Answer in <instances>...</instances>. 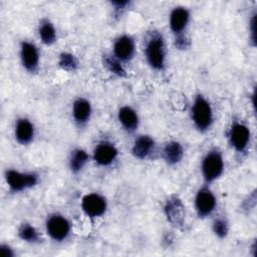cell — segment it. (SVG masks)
<instances>
[{
    "label": "cell",
    "instance_id": "277c9868",
    "mask_svg": "<svg viewBox=\"0 0 257 257\" xmlns=\"http://www.w3.org/2000/svg\"><path fill=\"white\" fill-rule=\"evenodd\" d=\"M4 178L9 191L14 194L31 189L39 183V175L36 172H21L7 169L4 173Z\"/></svg>",
    "mask_w": 257,
    "mask_h": 257
},
{
    "label": "cell",
    "instance_id": "ffe728a7",
    "mask_svg": "<svg viewBox=\"0 0 257 257\" xmlns=\"http://www.w3.org/2000/svg\"><path fill=\"white\" fill-rule=\"evenodd\" d=\"M88 161H89L88 153L81 148H75L69 154L68 168L71 173L78 174L84 169Z\"/></svg>",
    "mask_w": 257,
    "mask_h": 257
},
{
    "label": "cell",
    "instance_id": "83f0119b",
    "mask_svg": "<svg viewBox=\"0 0 257 257\" xmlns=\"http://www.w3.org/2000/svg\"><path fill=\"white\" fill-rule=\"evenodd\" d=\"M0 255L1 257H14L15 256V251L13 248L5 243H2L0 245Z\"/></svg>",
    "mask_w": 257,
    "mask_h": 257
},
{
    "label": "cell",
    "instance_id": "8fae6325",
    "mask_svg": "<svg viewBox=\"0 0 257 257\" xmlns=\"http://www.w3.org/2000/svg\"><path fill=\"white\" fill-rule=\"evenodd\" d=\"M19 58L23 68L30 72L34 73L38 70L40 53L37 46L28 40H23L19 46Z\"/></svg>",
    "mask_w": 257,
    "mask_h": 257
},
{
    "label": "cell",
    "instance_id": "9a60e30c",
    "mask_svg": "<svg viewBox=\"0 0 257 257\" xmlns=\"http://www.w3.org/2000/svg\"><path fill=\"white\" fill-rule=\"evenodd\" d=\"M92 114L90 101L85 97H77L73 100L71 106V115L73 121L78 126H84L88 123Z\"/></svg>",
    "mask_w": 257,
    "mask_h": 257
},
{
    "label": "cell",
    "instance_id": "6da1fadb",
    "mask_svg": "<svg viewBox=\"0 0 257 257\" xmlns=\"http://www.w3.org/2000/svg\"><path fill=\"white\" fill-rule=\"evenodd\" d=\"M144 53L149 66L156 71H163L166 66L167 47L163 34L158 30L151 31L145 40Z\"/></svg>",
    "mask_w": 257,
    "mask_h": 257
},
{
    "label": "cell",
    "instance_id": "d6986e66",
    "mask_svg": "<svg viewBox=\"0 0 257 257\" xmlns=\"http://www.w3.org/2000/svg\"><path fill=\"white\" fill-rule=\"evenodd\" d=\"M38 37L40 41L47 46L54 44L57 41V32L54 24L48 18H42L37 27Z\"/></svg>",
    "mask_w": 257,
    "mask_h": 257
},
{
    "label": "cell",
    "instance_id": "2e32d148",
    "mask_svg": "<svg viewBox=\"0 0 257 257\" xmlns=\"http://www.w3.org/2000/svg\"><path fill=\"white\" fill-rule=\"evenodd\" d=\"M156 148L155 140L149 135L138 136L132 146V155L138 160H145L149 158Z\"/></svg>",
    "mask_w": 257,
    "mask_h": 257
},
{
    "label": "cell",
    "instance_id": "8992f818",
    "mask_svg": "<svg viewBox=\"0 0 257 257\" xmlns=\"http://www.w3.org/2000/svg\"><path fill=\"white\" fill-rule=\"evenodd\" d=\"M250 141L251 132L248 125L240 121H235L231 124L228 131V142L235 152L239 154L245 153L250 146Z\"/></svg>",
    "mask_w": 257,
    "mask_h": 257
},
{
    "label": "cell",
    "instance_id": "7c38bea8",
    "mask_svg": "<svg viewBox=\"0 0 257 257\" xmlns=\"http://www.w3.org/2000/svg\"><path fill=\"white\" fill-rule=\"evenodd\" d=\"M136 53L135 39L127 34L119 35L112 45V55L121 62L131 61Z\"/></svg>",
    "mask_w": 257,
    "mask_h": 257
},
{
    "label": "cell",
    "instance_id": "7a4b0ae2",
    "mask_svg": "<svg viewBox=\"0 0 257 257\" xmlns=\"http://www.w3.org/2000/svg\"><path fill=\"white\" fill-rule=\"evenodd\" d=\"M191 118L200 133L208 132L214 121V112L210 101L201 93L197 94L191 105Z\"/></svg>",
    "mask_w": 257,
    "mask_h": 257
},
{
    "label": "cell",
    "instance_id": "d4e9b609",
    "mask_svg": "<svg viewBox=\"0 0 257 257\" xmlns=\"http://www.w3.org/2000/svg\"><path fill=\"white\" fill-rule=\"evenodd\" d=\"M191 40L186 33L175 35V46L179 50H186L190 47Z\"/></svg>",
    "mask_w": 257,
    "mask_h": 257
},
{
    "label": "cell",
    "instance_id": "9c48e42d",
    "mask_svg": "<svg viewBox=\"0 0 257 257\" xmlns=\"http://www.w3.org/2000/svg\"><path fill=\"white\" fill-rule=\"evenodd\" d=\"M164 214L167 221L175 228H181L185 224L186 207L177 195H171L164 203Z\"/></svg>",
    "mask_w": 257,
    "mask_h": 257
},
{
    "label": "cell",
    "instance_id": "7402d4cb",
    "mask_svg": "<svg viewBox=\"0 0 257 257\" xmlns=\"http://www.w3.org/2000/svg\"><path fill=\"white\" fill-rule=\"evenodd\" d=\"M17 234L22 241L29 244H36L41 240V236L38 230L32 224L27 222H24L19 226Z\"/></svg>",
    "mask_w": 257,
    "mask_h": 257
},
{
    "label": "cell",
    "instance_id": "ac0fdd59",
    "mask_svg": "<svg viewBox=\"0 0 257 257\" xmlns=\"http://www.w3.org/2000/svg\"><path fill=\"white\" fill-rule=\"evenodd\" d=\"M185 155L183 145L178 141H170L162 150V157L168 166H176L183 160Z\"/></svg>",
    "mask_w": 257,
    "mask_h": 257
},
{
    "label": "cell",
    "instance_id": "e0dca14e",
    "mask_svg": "<svg viewBox=\"0 0 257 257\" xmlns=\"http://www.w3.org/2000/svg\"><path fill=\"white\" fill-rule=\"evenodd\" d=\"M117 120L120 126L127 133H134L140 125V117L135 108L130 105L119 107L117 111Z\"/></svg>",
    "mask_w": 257,
    "mask_h": 257
},
{
    "label": "cell",
    "instance_id": "4316f807",
    "mask_svg": "<svg viewBox=\"0 0 257 257\" xmlns=\"http://www.w3.org/2000/svg\"><path fill=\"white\" fill-rule=\"evenodd\" d=\"M249 38L252 42V45H256V13L251 16L249 21Z\"/></svg>",
    "mask_w": 257,
    "mask_h": 257
},
{
    "label": "cell",
    "instance_id": "ba28073f",
    "mask_svg": "<svg viewBox=\"0 0 257 257\" xmlns=\"http://www.w3.org/2000/svg\"><path fill=\"white\" fill-rule=\"evenodd\" d=\"M83 214L89 219H97L103 216L107 210V201L99 193L85 194L80 202Z\"/></svg>",
    "mask_w": 257,
    "mask_h": 257
},
{
    "label": "cell",
    "instance_id": "4fadbf2b",
    "mask_svg": "<svg viewBox=\"0 0 257 257\" xmlns=\"http://www.w3.org/2000/svg\"><path fill=\"white\" fill-rule=\"evenodd\" d=\"M14 138L21 146H28L35 138L34 123L27 117H18L14 123Z\"/></svg>",
    "mask_w": 257,
    "mask_h": 257
},
{
    "label": "cell",
    "instance_id": "30bf717a",
    "mask_svg": "<svg viewBox=\"0 0 257 257\" xmlns=\"http://www.w3.org/2000/svg\"><path fill=\"white\" fill-rule=\"evenodd\" d=\"M118 157V150L115 145L109 141L98 142L92 151V160L99 167L111 166Z\"/></svg>",
    "mask_w": 257,
    "mask_h": 257
},
{
    "label": "cell",
    "instance_id": "5bb4252c",
    "mask_svg": "<svg viewBox=\"0 0 257 257\" xmlns=\"http://www.w3.org/2000/svg\"><path fill=\"white\" fill-rule=\"evenodd\" d=\"M191 19V13L188 8L184 6L174 7L169 16V26L171 31L175 34L185 33Z\"/></svg>",
    "mask_w": 257,
    "mask_h": 257
},
{
    "label": "cell",
    "instance_id": "cb8c5ba5",
    "mask_svg": "<svg viewBox=\"0 0 257 257\" xmlns=\"http://www.w3.org/2000/svg\"><path fill=\"white\" fill-rule=\"evenodd\" d=\"M230 230L229 223L226 218L223 217H217L214 219L212 223V231L216 235V237L220 239H224L228 236Z\"/></svg>",
    "mask_w": 257,
    "mask_h": 257
},
{
    "label": "cell",
    "instance_id": "44dd1931",
    "mask_svg": "<svg viewBox=\"0 0 257 257\" xmlns=\"http://www.w3.org/2000/svg\"><path fill=\"white\" fill-rule=\"evenodd\" d=\"M122 63L123 62L118 60L112 54H104L102 56V64L105 69L111 74L120 78L126 76V71Z\"/></svg>",
    "mask_w": 257,
    "mask_h": 257
},
{
    "label": "cell",
    "instance_id": "3957f363",
    "mask_svg": "<svg viewBox=\"0 0 257 257\" xmlns=\"http://www.w3.org/2000/svg\"><path fill=\"white\" fill-rule=\"evenodd\" d=\"M225 162L222 152L213 148L210 149L202 159L201 174L207 184L213 183L218 180L224 173Z\"/></svg>",
    "mask_w": 257,
    "mask_h": 257
},
{
    "label": "cell",
    "instance_id": "484cf974",
    "mask_svg": "<svg viewBox=\"0 0 257 257\" xmlns=\"http://www.w3.org/2000/svg\"><path fill=\"white\" fill-rule=\"evenodd\" d=\"M115 16H120L130 7L131 1H110Z\"/></svg>",
    "mask_w": 257,
    "mask_h": 257
},
{
    "label": "cell",
    "instance_id": "5b68a950",
    "mask_svg": "<svg viewBox=\"0 0 257 257\" xmlns=\"http://www.w3.org/2000/svg\"><path fill=\"white\" fill-rule=\"evenodd\" d=\"M45 231L54 242H63L71 234V223L65 216L53 213L46 218Z\"/></svg>",
    "mask_w": 257,
    "mask_h": 257
},
{
    "label": "cell",
    "instance_id": "52a82bcc",
    "mask_svg": "<svg viewBox=\"0 0 257 257\" xmlns=\"http://www.w3.org/2000/svg\"><path fill=\"white\" fill-rule=\"evenodd\" d=\"M194 206L196 214L200 219L210 217L217 206V199L213 191L207 186L200 188L195 195Z\"/></svg>",
    "mask_w": 257,
    "mask_h": 257
},
{
    "label": "cell",
    "instance_id": "603a6c76",
    "mask_svg": "<svg viewBox=\"0 0 257 257\" xmlns=\"http://www.w3.org/2000/svg\"><path fill=\"white\" fill-rule=\"evenodd\" d=\"M58 65L62 70L67 72H74L78 69L79 62L74 54L68 51H62L58 55Z\"/></svg>",
    "mask_w": 257,
    "mask_h": 257
}]
</instances>
